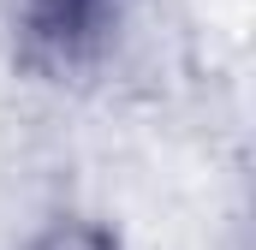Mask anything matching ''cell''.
<instances>
[{"label": "cell", "instance_id": "obj_1", "mask_svg": "<svg viewBox=\"0 0 256 250\" xmlns=\"http://www.w3.org/2000/svg\"><path fill=\"white\" fill-rule=\"evenodd\" d=\"M131 0H0L12 66L36 84H84L108 72Z\"/></svg>", "mask_w": 256, "mask_h": 250}, {"label": "cell", "instance_id": "obj_2", "mask_svg": "<svg viewBox=\"0 0 256 250\" xmlns=\"http://www.w3.org/2000/svg\"><path fill=\"white\" fill-rule=\"evenodd\" d=\"M18 250H126V238L108 220H96V214H54V220H42Z\"/></svg>", "mask_w": 256, "mask_h": 250}]
</instances>
